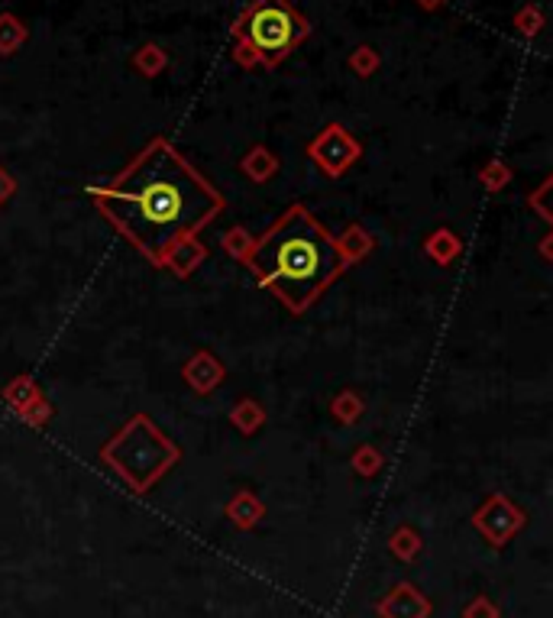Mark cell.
<instances>
[{"mask_svg": "<svg viewBox=\"0 0 553 618\" xmlns=\"http://www.w3.org/2000/svg\"><path fill=\"white\" fill-rule=\"evenodd\" d=\"M243 26V43L250 46L262 62H279L292 52V46L301 43V36L308 33V26L298 13L285 4V0H259V4L246 13Z\"/></svg>", "mask_w": 553, "mask_h": 618, "instance_id": "obj_3", "label": "cell"}, {"mask_svg": "<svg viewBox=\"0 0 553 618\" xmlns=\"http://www.w3.org/2000/svg\"><path fill=\"white\" fill-rule=\"evenodd\" d=\"M250 266L262 285L301 311L343 269V253L308 211L292 208L253 246Z\"/></svg>", "mask_w": 553, "mask_h": 618, "instance_id": "obj_2", "label": "cell"}, {"mask_svg": "<svg viewBox=\"0 0 553 618\" xmlns=\"http://www.w3.org/2000/svg\"><path fill=\"white\" fill-rule=\"evenodd\" d=\"M23 39V30L13 20H0V49H13Z\"/></svg>", "mask_w": 553, "mask_h": 618, "instance_id": "obj_4", "label": "cell"}, {"mask_svg": "<svg viewBox=\"0 0 553 618\" xmlns=\"http://www.w3.org/2000/svg\"><path fill=\"white\" fill-rule=\"evenodd\" d=\"M104 214L136 250L162 263L220 211V195L175 153L156 143L104 191Z\"/></svg>", "mask_w": 553, "mask_h": 618, "instance_id": "obj_1", "label": "cell"}]
</instances>
